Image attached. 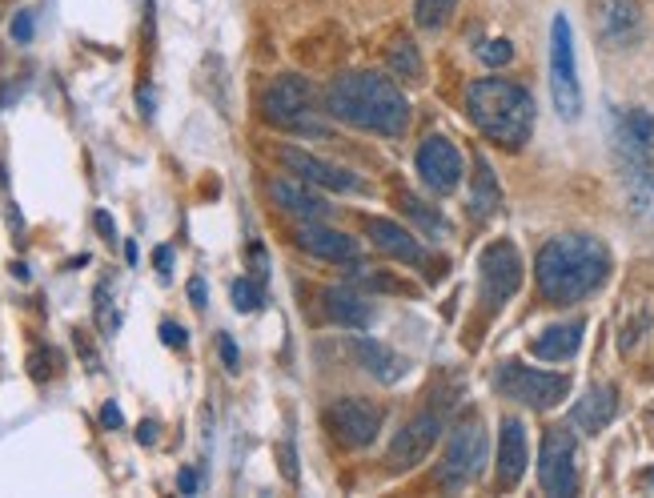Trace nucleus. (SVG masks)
Wrapping results in <instances>:
<instances>
[{"label":"nucleus","instance_id":"obj_1","mask_svg":"<svg viewBox=\"0 0 654 498\" xmlns=\"http://www.w3.org/2000/svg\"><path fill=\"white\" fill-rule=\"evenodd\" d=\"M534 278H538V294L550 306H574V302H582V298H590L594 290L606 286V278H610V249L598 237H590V233L550 237L538 249Z\"/></svg>","mask_w":654,"mask_h":498},{"label":"nucleus","instance_id":"obj_2","mask_svg":"<svg viewBox=\"0 0 654 498\" xmlns=\"http://www.w3.org/2000/svg\"><path fill=\"white\" fill-rule=\"evenodd\" d=\"M325 109L338 121L382 133V137H402L410 129V101L406 93L382 77V73H342L325 89Z\"/></svg>","mask_w":654,"mask_h":498},{"label":"nucleus","instance_id":"obj_3","mask_svg":"<svg viewBox=\"0 0 654 498\" xmlns=\"http://www.w3.org/2000/svg\"><path fill=\"white\" fill-rule=\"evenodd\" d=\"M466 113L502 149H522L534 133V97L506 81V77H482L466 89Z\"/></svg>","mask_w":654,"mask_h":498},{"label":"nucleus","instance_id":"obj_4","mask_svg":"<svg viewBox=\"0 0 654 498\" xmlns=\"http://www.w3.org/2000/svg\"><path fill=\"white\" fill-rule=\"evenodd\" d=\"M482 462H486V426L478 414H470L450 430L446 454L438 462V482L446 490H462L482 474Z\"/></svg>","mask_w":654,"mask_h":498},{"label":"nucleus","instance_id":"obj_5","mask_svg":"<svg viewBox=\"0 0 654 498\" xmlns=\"http://www.w3.org/2000/svg\"><path fill=\"white\" fill-rule=\"evenodd\" d=\"M550 97L562 121L582 117V85H578V65H574V37L570 21L558 13L550 21Z\"/></svg>","mask_w":654,"mask_h":498},{"label":"nucleus","instance_id":"obj_6","mask_svg":"<svg viewBox=\"0 0 654 498\" xmlns=\"http://www.w3.org/2000/svg\"><path fill=\"white\" fill-rule=\"evenodd\" d=\"M502 398H514L530 410H550L570 394V378L566 374H550V370H534L522 362H502L498 378H494Z\"/></svg>","mask_w":654,"mask_h":498},{"label":"nucleus","instance_id":"obj_7","mask_svg":"<svg viewBox=\"0 0 654 498\" xmlns=\"http://www.w3.org/2000/svg\"><path fill=\"white\" fill-rule=\"evenodd\" d=\"M538 482L554 498H566V494L578 490V442H574V430L570 426H550L542 434Z\"/></svg>","mask_w":654,"mask_h":498},{"label":"nucleus","instance_id":"obj_8","mask_svg":"<svg viewBox=\"0 0 654 498\" xmlns=\"http://www.w3.org/2000/svg\"><path fill=\"white\" fill-rule=\"evenodd\" d=\"M478 282H482V302L486 310L506 306L518 286H522V254L514 241H490L478 258Z\"/></svg>","mask_w":654,"mask_h":498},{"label":"nucleus","instance_id":"obj_9","mask_svg":"<svg viewBox=\"0 0 654 498\" xmlns=\"http://www.w3.org/2000/svg\"><path fill=\"white\" fill-rule=\"evenodd\" d=\"M261 113L277 129H297V133L313 129V121H309V113H313V89H309V81L297 77V73H285V77L269 81V89L261 93Z\"/></svg>","mask_w":654,"mask_h":498},{"label":"nucleus","instance_id":"obj_10","mask_svg":"<svg viewBox=\"0 0 654 498\" xmlns=\"http://www.w3.org/2000/svg\"><path fill=\"white\" fill-rule=\"evenodd\" d=\"M618 153L626 169L654 189V117L646 109H626L618 117Z\"/></svg>","mask_w":654,"mask_h":498},{"label":"nucleus","instance_id":"obj_11","mask_svg":"<svg viewBox=\"0 0 654 498\" xmlns=\"http://www.w3.org/2000/svg\"><path fill=\"white\" fill-rule=\"evenodd\" d=\"M418 173L438 197H446V193H454L462 185V153L454 149L450 137L434 133V137H426L418 145Z\"/></svg>","mask_w":654,"mask_h":498},{"label":"nucleus","instance_id":"obj_12","mask_svg":"<svg viewBox=\"0 0 654 498\" xmlns=\"http://www.w3.org/2000/svg\"><path fill=\"white\" fill-rule=\"evenodd\" d=\"M330 430L346 442V446H370L374 442V434H378V426H382V406H374L370 398H342V402H334L330 406Z\"/></svg>","mask_w":654,"mask_h":498},{"label":"nucleus","instance_id":"obj_13","mask_svg":"<svg viewBox=\"0 0 654 498\" xmlns=\"http://www.w3.org/2000/svg\"><path fill=\"white\" fill-rule=\"evenodd\" d=\"M277 161H281L293 177H301L305 185H321V189H334V193H354V189H358V177H354L350 169H338V165H330V161H321V157L305 153V149L285 145V149H277Z\"/></svg>","mask_w":654,"mask_h":498},{"label":"nucleus","instance_id":"obj_14","mask_svg":"<svg viewBox=\"0 0 654 498\" xmlns=\"http://www.w3.org/2000/svg\"><path fill=\"white\" fill-rule=\"evenodd\" d=\"M438 434H442V414L438 410H422L414 422H406V430L394 438V446H390V466L394 470H410V466H418L426 454H430V446L438 442Z\"/></svg>","mask_w":654,"mask_h":498},{"label":"nucleus","instance_id":"obj_15","mask_svg":"<svg viewBox=\"0 0 654 498\" xmlns=\"http://www.w3.org/2000/svg\"><path fill=\"white\" fill-rule=\"evenodd\" d=\"M594 29L610 49H626L642 33V9L634 5V0H598Z\"/></svg>","mask_w":654,"mask_h":498},{"label":"nucleus","instance_id":"obj_16","mask_svg":"<svg viewBox=\"0 0 654 498\" xmlns=\"http://www.w3.org/2000/svg\"><path fill=\"white\" fill-rule=\"evenodd\" d=\"M530 462V442H526V426L522 418H502V434H498V486L514 490L526 474Z\"/></svg>","mask_w":654,"mask_h":498},{"label":"nucleus","instance_id":"obj_17","mask_svg":"<svg viewBox=\"0 0 654 498\" xmlns=\"http://www.w3.org/2000/svg\"><path fill=\"white\" fill-rule=\"evenodd\" d=\"M297 245L305 254L321 258V262H354L358 258V241L346 237L342 229H330L321 221H301L297 225Z\"/></svg>","mask_w":654,"mask_h":498},{"label":"nucleus","instance_id":"obj_18","mask_svg":"<svg viewBox=\"0 0 654 498\" xmlns=\"http://www.w3.org/2000/svg\"><path fill=\"white\" fill-rule=\"evenodd\" d=\"M614 414H618V390L606 386V382H598V386H590V390L574 402L570 426L582 430V434H602V430L614 422Z\"/></svg>","mask_w":654,"mask_h":498},{"label":"nucleus","instance_id":"obj_19","mask_svg":"<svg viewBox=\"0 0 654 498\" xmlns=\"http://www.w3.org/2000/svg\"><path fill=\"white\" fill-rule=\"evenodd\" d=\"M366 233H370V241L382 249V254L394 258V262H406V266H422V262H426V249L418 245V237H414L410 229H402L398 221L370 217V221H366Z\"/></svg>","mask_w":654,"mask_h":498},{"label":"nucleus","instance_id":"obj_20","mask_svg":"<svg viewBox=\"0 0 654 498\" xmlns=\"http://www.w3.org/2000/svg\"><path fill=\"white\" fill-rule=\"evenodd\" d=\"M354 358L362 362V370L366 374H374L378 382H386V386H394V382H402L406 378V370H410V362L402 358V354H394L386 342H374V338H354Z\"/></svg>","mask_w":654,"mask_h":498},{"label":"nucleus","instance_id":"obj_21","mask_svg":"<svg viewBox=\"0 0 654 498\" xmlns=\"http://www.w3.org/2000/svg\"><path fill=\"white\" fill-rule=\"evenodd\" d=\"M269 193H273V201L289 213V217H297V221H321L325 213H330V205H325V197H317L301 177L297 181H273L269 185Z\"/></svg>","mask_w":654,"mask_h":498},{"label":"nucleus","instance_id":"obj_22","mask_svg":"<svg viewBox=\"0 0 654 498\" xmlns=\"http://www.w3.org/2000/svg\"><path fill=\"white\" fill-rule=\"evenodd\" d=\"M321 302H325V318L338 322V326H346V330H366L370 318H374L370 302H366L362 294L346 290V286H330V290L321 294Z\"/></svg>","mask_w":654,"mask_h":498},{"label":"nucleus","instance_id":"obj_23","mask_svg":"<svg viewBox=\"0 0 654 498\" xmlns=\"http://www.w3.org/2000/svg\"><path fill=\"white\" fill-rule=\"evenodd\" d=\"M502 209V185L490 169V161L478 153L474 157V181H470V217L474 221H490Z\"/></svg>","mask_w":654,"mask_h":498},{"label":"nucleus","instance_id":"obj_24","mask_svg":"<svg viewBox=\"0 0 654 498\" xmlns=\"http://www.w3.org/2000/svg\"><path fill=\"white\" fill-rule=\"evenodd\" d=\"M582 322H558V326H550V330H542L534 342H530V350H534V358H546V362H566V358H574L578 354V346H582Z\"/></svg>","mask_w":654,"mask_h":498},{"label":"nucleus","instance_id":"obj_25","mask_svg":"<svg viewBox=\"0 0 654 498\" xmlns=\"http://www.w3.org/2000/svg\"><path fill=\"white\" fill-rule=\"evenodd\" d=\"M386 61H390L394 77H406V81H422V57H418V45H414L410 37H398V41L390 45Z\"/></svg>","mask_w":654,"mask_h":498},{"label":"nucleus","instance_id":"obj_26","mask_svg":"<svg viewBox=\"0 0 654 498\" xmlns=\"http://www.w3.org/2000/svg\"><path fill=\"white\" fill-rule=\"evenodd\" d=\"M454 9H458V0H418V5H414V21H418V29L438 33L442 25H450Z\"/></svg>","mask_w":654,"mask_h":498},{"label":"nucleus","instance_id":"obj_27","mask_svg":"<svg viewBox=\"0 0 654 498\" xmlns=\"http://www.w3.org/2000/svg\"><path fill=\"white\" fill-rule=\"evenodd\" d=\"M402 205H406V213H410V217H414V221H418V225H422L430 237H446V233H450L446 217H442L438 209H430L426 201H418L414 193H406V197H402Z\"/></svg>","mask_w":654,"mask_h":498},{"label":"nucleus","instance_id":"obj_28","mask_svg":"<svg viewBox=\"0 0 654 498\" xmlns=\"http://www.w3.org/2000/svg\"><path fill=\"white\" fill-rule=\"evenodd\" d=\"M229 298H233V310H237V314H257L261 302H265L261 278H237V282L229 286Z\"/></svg>","mask_w":654,"mask_h":498},{"label":"nucleus","instance_id":"obj_29","mask_svg":"<svg viewBox=\"0 0 654 498\" xmlns=\"http://www.w3.org/2000/svg\"><path fill=\"white\" fill-rule=\"evenodd\" d=\"M478 61H482V65H490V69H502V65H510V61H514V45H510L506 37H494V41L478 45Z\"/></svg>","mask_w":654,"mask_h":498},{"label":"nucleus","instance_id":"obj_30","mask_svg":"<svg viewBox=\"0 0 654 498\" xmlns=\"http://www.w3.org/2000/svg\"><path fill=\"white\" fill-rule=\"evenodd\" d=\"M217 350H221V362H225V370H229V374H237V370H241V354H237V342H233L229 334H221V338H217Z\"/></svg>","mask_w":654,"mask_h":498},{"label":"nucleus","instance_id":"obj_31","mask_svg":"<svg viewBox=\"0 0 654 498\" xmlns=\"http://www.w3.org/2000/svg\"><path fill=\"white\" fill-rule=\"evenodd\" d=\"M161 342L165 346H173V350H185V326H177V322H161Z\"/></svg>","mask_w":654,"mask_h":498},{"label":"nucleus","instance_id":"obj_32","mask_svg":"<svg viewBox=\"0 0 654 498\" xmlns=\"http://www.w3.org/2000/svg\"><path fill=\"white\" fill-rule=\"evenodd\" d=\"M13 41H21V45L33 41V13H17L13 17Z\"/></svg>","mask_w":654,"mask_h":498},{"label":"nucleus","instance_id":"obj_33","mask_svg":"<svg viewBox=\"0 0 654 498\" xmlns=\"http://www.w3.org/2000/svg\"><path fill=\"white\" fill-rule=\"evenodd\" d=\"M277 458H281V470L289 482H297V454H293V442H281L277 446Z\"/></svg>","mask_w":654,"mask_h":498},{"label":"nucleus","instance_id":"obj_34","mask_svg":"<svg viewBox=\"0 0 654 498\" xmlns=\"http://www.w3.org/2000/svg\"><path fill=\"white\" fill-rule=\"evenodd\" d=\"M121 422H125V418H121V406H117V402H105V406H101V426H105V430H121Z\"/></svg>","mask_w":654,"mask_h":498},{"label":"nucleus","instance_id":"obj_35","mask_svg":"<svg viewBox=\"0 0 654 498\" xmlns=\"http://www.w3.org/2000/svg\"><path fill=\"white\" fill-rule=\"evenodd\" d=\"M189 302H193L197 310H205V306H209V290H205V282H201V278H193V282H189Z\"/></svg>","mask_w":654,"mask_h":498},{"label":"nucleus","instance_id":"obj_36","mask_svg":"<svg viewBox=\"0 0 654 498\" xmlns=\"http://www.w3.org/2000/svg\"><path fill=\"white\" fill-rule=\"evenodd\" d=\"M153 266H157L161 278H169V266H173V249H169V245H161L157 254H153Z\"/></svg>","mask_w":654,"mask_h":498},{"label":"nucleus","instance_id":"obj_37","mask_svg":"<svg viewBox=\"0 0 654 498\" xmlns=\"http://www.w3.org/2000/svg\"><path fill=\"white\" fill-rule=\"evenodd\" d=\"M177 490H181V494H197V470L185 466V470L177 474Z\"/></svg>","mask_w":654,"mask_h":498},{"label":"nucleus","instance_id":"obj_38","mask_svg":"<svg viewBox=\"0 0 654 498\" xmlns=\"http://www.w3.org/2000/svg\"><path fill=\"white\" fill-rule=\"evenodd\" d=\"M157 430H161L157 422H141V426H137V442H141V446H153V442H157Z\"/></svg>","mask_w":654,"mask_h":498},{"label":"nucleus","instance_id":"obj_39","mask_svg":"<svg viewBox=\"0 0 654 498\" xmlns=\"http://www.w3.org/2000/svg\"><path fill=\"white\" fill-rule=\"evenodd\" d=\"M249 262H253V278H261V282H265V274H269V270H265V254H261V245H253V249H249Z\"/></svg>","mask_w":654,"mask_h":498},{"label":"nucleus","instance_id":"obj_40","mask_svg":"<svg viewBox=\"0 0 654 498\" xmlns=\"http://www.w3.org/2000/svg\"><path fill=\"white\" fill-rule=\"evenodd\" d=\"M137 105H141V117H153V89L149 85L137 89Z\"/></svg>","mask_w":654,"mask_h":498},{"label":"nucleus","instance_id":"obj_41","mask_svg":"<svg viewBox=\"0 0 654 498\" xmlns=\"http://www.w3.org/2000/svg\"><path fill=\"white\" fill-rule=\"evenodd\" d=\"M93 225H97V229H101V233H105V241H113V237H117V229H113V217H109V213H105V209H101V213H97V217H93Z\"/></svg>","mask_w":654,"mask_h":498},{"label":"nucleus","instance_id":"obj_42","mask_svg":"<svg viewBox=\"0 0 654 498\" xmlns=\"http://www.w3.org/2000/svg\"><path fill=\"white\" fill-rule=\"evenodd\" d=\"M13 274H17L21 282H29V266H25V262H13Z\"/></svg>","mask_w":654,"mask_h":498},{"label":"nucleus","instance_id":"obj_43","mask_svg":"<svg viewBox=\"0 0 654 498\" xmlns=\"http://www.w3.org/2000/svg\"><path fill=\"white\" fill-rule=\"evenodd\" d=\"M638 482H642L646 490H654V466H650V470H642V478H638Z\"/></svg>","mask_w":654,"mask_h":498}]
</instances>
